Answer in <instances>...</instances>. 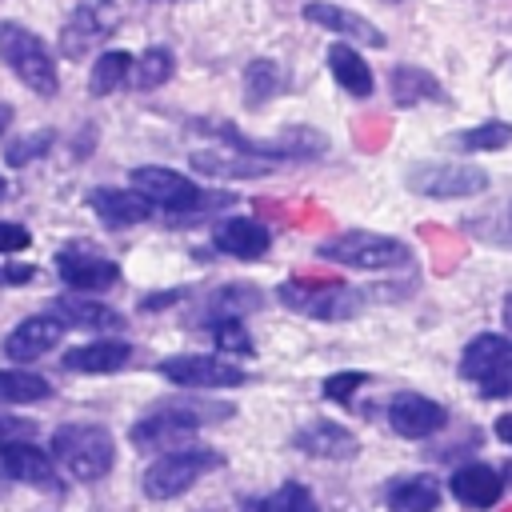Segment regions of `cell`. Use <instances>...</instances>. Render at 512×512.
<instances>
[{
	"label": "cell",
	"mask_w": 512,
	"mask_h": 512,
	"mask_svg": "<svg viewBox=\"0 0 512 512\" xmlns=\"http://www.w3.org/2000/svg\"><path fill=\"white\" fill-rule=\"evenodd\" d=\"M224 416H232V404L168 396V400H156L148 412H140V420L128 428V440L140 452H172V448H180L184 436H192L196 428L224 420Z\"/></svg>",
	"instance_id": "6da1fadb"
},
{
	"label": "cell",
	"mask_w": 512,
	"mask_h": 512,
	"mask_svg": "<svg viewBox=\"0 0 512 512\" xmlns=\"http://www.w3.org/2000/svg\"><path fill=\"white\" fill-rule=\"evenodd\" d=\"M0 60H4L8 72H12L20 84H28L36 96L52 100V96L60 92L56 56L48 52V44H44L32 28H24V24H16V20H0Z\"/></svg>",
	"instance_id": "7a4b0ae2"
},
{
	"label": "cell",
	"mask_w": 512,
	"mask_h": 512,
	"mask_svg": "<svg viewBox=\"0 0 512 512\" xmlns=\"http://www.w3.org/2000/svg\"><path fill=\"white\" fill-rule=\"evenodd\" d=\"M52 460L76 480H100L116 464L112 432L100 424H64L52 432Z\"/></svg>",
	"instance_id": "3957f363"
},
{
	"label": "cell",
	"mask_w": 512,
	"mask_h": 512,
	"mask_svg": "<svg viewBox=\"0 0 512 512\" xmlns=\"http://www.w3.org/2000/svg\"><path fill=\"white\" fill-rule=\"evenodd\" d=\"M128 184H132V192H140L152 208H164V212H172V216L200 212V208H212V204H228V196H208L196 180H188V176L176 172V168H160V164L132 168V172H128Z\"/></svg>",
	"instance_id": "277c9868"
},
{
	"label": "cell",
	"mask_w": 512,
	"mask_h": 512,
	"mask_svg": "<svg viewBox=\"0 0 512 512\" xmlns=\"http://www.w3.org/2000/svg\"><path fill=\"white\" fill-rule=\"evenodd\" d=\"M220 464H224L220 452L200 448V444H180V448L164 452L156 464L144 468L140 488H144V496H152V500H172V496L188 492L204 472H212V468H220Z\"/></svg>",
	"instance_id": "5b68a950"
},
{
	"label": "cell",
	"mask_w": 512,
	"mask_h": 512,
	"mask_svg": "<svg viewBox=\"0 0 512 512\" xmlns=\"http://www.w3.org/2000/svg\"><path fill=\"white\" fill-rule=\"evenodd\" d=\"M320 260L328 264H344V268H364V272H376V268H400L408 264V244L396 240V236H384V232H336L328 236L320 248H316Z\"/></svg>",
	"instance_id": "8992f818"
},
{
	"label": "cell",
	"mask_w": 512,
	"mask_h": 512,
	"mask_svg": "<svg viewBox=\"0 0 512 512\" xmlns=\"http://www.w3.org/2000/svg\"><path fill=\"white\" fill-rule=\"evenodd\" d=\"M460 376L480 388V396H512V340L500 332H480L460 356Z\"/></svg>",
	"instance_id": "52a82bcc"
},
{
	"label": "cell",
	"mask_w": 512,
	"mask_h": 512,
	"mask_svg": "<svg viewBox=\"0 0 512 512\" xmlns=\"http://www.w3.org/2000/svg\"><path fill=\"white\" fill-rule=\"evenodd\" d=\"M408 192L416 196H432V200H460V196H476L488 188V172L476 164H460V160H428V164H412L404 176Z\"/></svg>",
	"instance_id": "ba28073f"
},
{
	"label": "cell",
	"mask_w": 512,
	"mask_h": 512,
	"mask_svg": "<svg viewBox=\"0 0 512 512\" xmlns=\"http://www.w3.org/2000/svg\"><path fill=\"white\" fill-rule=\"evenodd\" d=\"M276 296L292 312H304L312 320H352L364 304V296L352 284H296V280H284L276 288Z\"/></svg>",
	"instance_id": "9c48e42d"
},
{
	"label": "cell",
	"mask_w": 512,
	"mask_h": 512,
	"mask_svg": "<svg viewBox=\"0 0 512 512\" xmlns=\"http://www.w3.org/2000/svg\"><path fill=\"white\" fill-rule=\"evenodd\" d=\"M168 384L176 388H192V392H208V388H236L244 384V368L228 364L220 356H168L156 368Z\"/></svg>",
	"instance_id": "30bf717a"
},
{
	"label": "cell",
	"mask_w": 512,
	"mask_h": 512,
	"mask_svg": "<svg viewBox=\"0 0 512 512\" xmlns=\"http://www.w3.org/2000/svg\"><path fill=\"white\" fill-rule=\"evenodd\" d=\"M56 272L76 292H104L120 280V264L112 256L92 252V248H64L56 256Z\"/></svg>",
	"instance_id": "8fae6325"
},
{
	"label": "cell",
	"mask_w": 512,
	"mask_h": 512,
	"mask_svg": "<svg viewBox=\"0 0 512 512\" xmlns=\"http://www.w3.org/2000/svg\"><path fill=\"white\" fill-rule=\"evenodd\" d=\"M116 12L112 4H80L64 24H60V56L68 60H80L92 52V44H100L112 28Z\"/></svg>",
	"instance_id": "7c38bea8"
},
{
	"label": "cell",
	"mask_w": 512,
	"mask_h": 512,
	"mask_svg": "<svg viewBox=\"0 0 512 512\" xmlns=\"http://www.w3.org/2000/svg\"><path fill=\"white\" fill-rule=\"evenodd\" d=\"M0 468L12 480H24L40 492H60V476H56L48 452L28 440H0Z\"/></svg>",
	"instance_id": "4fadbf2b"
},
{
	"label": "cell",
	"mask_w": 512,
	"mask_h": 512,
	"mask_svg": "<svg viewBox=\"0 0 512 512\" xmlns=\"http://www.w3.org/2000/svg\"><path fill=\"white\" fill-rule=\"evenodd\" d=\"M60 336H64V324L56 316H28L4 336V356L16 364H32V360L48 356L60 344Z\"/></svg>",
	"instance_id": "5bb4252c"
},
{
	"label": "cell",
	"mask_w": 512,
	"mask_h": 512,
	"mask_svg": "<svg viewBox=\"0 0 512 512\" xmlns=\"http://www.w3.org/2000/svg\"><path fill=\"white\" fill-rule=\"evenodd\" d=\"M304 20H312V24L328 28V32H336L340 40H360V44H368V48H384V32H380L372 20H364L360 12L340 8V4H332V0H312V4H304Z\"/></svg>",
	"instance_id": "9a60e30c"
},
{
	"label": "cell",
	"mask_w": 512,
	"mask_h": 512,
	"mask_svg": "<svg viewBox=\"0 0 512 512\" xmlns=\"http://www.w3.org/2000/svg\"><path fill=\"white\" fill-rule=\"evenodd\" d=\"M388 420H392V428H396L400 436L424 440V436H432L436 428H444V408H440L436 400L420 396V392H400V396H392V404H388Z\"/></svg>",
	"instance_id": "2e32d148"
},
{
	"label": "cell",
	"mask_w": 512,
	"mask_h": 512,
	"mask_svg": "<svg viewBox=\"0 0 512 512\" xmlns=\"http://www.w3.org/2000/svg\"><path fill=\"white\" fill-rule=\"evenodd\" d=\"M212 244L220 252H228V256L260 260L268 252V244H272V232L260 220H252V216H228V220H220L212 228Z\"/></svg>",
	"instance_id": "e0dca14e"
},
{
	"label": "cell",
	"mask_w": 512,
	"mask_h": 512,
	"mask_svg": "<svg viewBox=\"0 0 512 512\" xmlns=\"http://www.w3.org/2000/svg\"><path fill=\"white\" fill-rule=\"evenodd\" d=\"M292 444L304 456H316V460H352L356 448H360L356 436L344 424H336V420H312V424H304L292 436Z\"/></svg>",
	"instance_id": "ac0fdd59"
},
{
	"label": "cell",
	"mask_w": 512,
	"mask_h": 512,
	"mask_svg": "<svg viewBox=\"0 0 512 512\" xmlns=\"http://www.w3.org/2000/svg\"><path fill=\"white\" fill-rule=\"evenodd\" d=\"M88 208L108 228H132V224H144L152 216V204L132 188H92L88 192Z\"/></svg>",
	"instance_id": "d6986e66"
},
{
	"label": "cell",
	"mask_w": 512,
	"mask_h": 512,
	"mask_svg": "<svg viewBox=\"0 0 512 512\" xmlns=\"http://www.w3.org/2000/svg\"><path fill=\"white\" fill-rule=\"evenodd\" d=\"M388 88H392V104L396 108H412V104H428V100L432 104H448L444 84L420 64H392Z\"/></svg>",
	"instance_id": "ffe728a7"
},
{
	"label": "cell",
	"mask_w": 512,
	"mask_h": 512,
	"mask_svg": "<svg viewBox=\"0 0 512 512\" xmlns=\"http://www.w3.org/2000/svg\"><path fill=\"white\" fill-rule=\"evenodd\" d=\"M52 316H56L64 328H68V324L88 328V332H116V328H124V316H120L116 308H108V304H100V300H92V296H80V292L60 296V300L52 304Z\"/></svg>",
	"instance_id": "44dd1931"
},
{
	"label": "cell",
	"mask_w": 512,
	"mask_h": 512,
	"mask_svg": "<svg viewBox=\"0 0 512 512\" xmlns=\"http://www.w3.org/2000/svg\"><path fill=\"white\" fill-rule=\"evenodd\" d=\"M448 488H452V496H456L464 508H492V504L500 500V492H504V480H500V472L488 468V464H464V468L452 472Z\"/></svg>",
	"instance_id": "7402d4cb"
},
{
	"label": "cell",
	"mask_w": 512,
	"mask_h": 512,
	"mask_svg": "<svg viewBox=\"0 0 512 512\" xmlns=\"http://www.w3.org/2000/svg\"><path fill=\"white\" fill-rule=\"evenodd\" d=\"M196 172L204 176H216V180H256V176H268L272 172V160H260V156H244V152H192L188 156Z\"/></svg>",
	"instance_id": "603a6c76"
},
{
	"label": "cell",
	"mask_w": 512,
	"mask_h": 512,
	"mask_svg": "<svg viewBox=\"0 0 512 512\" xmlns=\"http://www.w3.org/2000/svg\"><path fill=\"white\" fill-rule=\"evenodd\" d=\"M328 72H332V80L348 92V96H356V100H368L372 96V68H368V60L352 48V44H344V40H336L332 48H328Z\"/></svg>",
	"instance_id": "cb8c5ba5"
},
{
	"label": "cell",
	"mask_w": 512,
	"mask_h": 512,
	"mask_svg": "<svg viewBox=\"0 0 512 512\" xmlns=\"http://www.w3.org/2000/svg\"><path fill=\"white\" fill-rule=\"evenodd\" d=\"M132 360V348L124 340H92L80 348L64 352V368L68 372H116Z\"/></svg>",
	"instance_id": "d4e9b609"
},
{
	"label": "cell",
	"mask_w": 512,
	"mask_h": 512,
	"mask_svg": "<svg viewBox=\"0 0 512 512\" xmlns=\"http://www.w3.org/2000/svg\"><path fill=\"white\" fill-rule=\"evenodd\" d=\"M284 88H288V72H284L280 60L256 56V60L244 64V104H248V108H264V104L276 100Z\"/></svg>",
	"instance_id": "484cf974"
},
{
	"label": "cell",
	"mask_w": 512,
	"mask_h": 512,
	"mask_svg": "<svg viewBox=\"0 0 512 512\" xmlns=\"http://www.w3.org/2000/svg\"><path fill=\"white\" fill-rule=\"evenodd\" d=\"M440 504V480L436 476H404L388 484V508L392 512H436Z\"/></svg>",
	"instance_id": "4316f807"
},
{
	"label": "cell",
	"mask_w": 512,
	"mask_h": 512,
	"mask_svg": "<svg viewBox=\"0 0 512 512\" xmlns=\"http://www.w3.org/2000/svg\"><path fill=\"white\" fill-rule=\"evenodd\" d=\"M132 72H136V56H132V52H124V48L100 52L96 64H92V76H88V92H92V96H112L116 88L128 84Z\"/></svg>",
	"instance_id": "83f0119b"
},
{
	"label": "cell",
	"mask_w": 512,
	"mask_h": 512,
	"mask_svg": "<svg viewBox=\"0 0 512 512\" xmlns=\"http://www.w3.org/2000/svg\"><path fill=\"white\" fill-rule=\"evenodd\" d=\"M448 144H452V148H464V152H496V148L512 144V124H508V120H484V124H476V128L452 132Z\"/></svg>",
	"instance_id": "f1b7e54d"
},
{
	"label": "cell",
	"mask_w": 512,
	"mask_h": 512,
	"mask_svg": "<svg viewBox=\"0 0 512 512\" xmlns=\"http://www.w3.org/2000/svg\"><path fill=\"white\" fill-rule=\"evenodd\" d=\"M48 392H52V384L36 372H20V368L0 372V404H36Z\"/></svg>",
	"instance_id": "f546056e"
},
{
	"label": "cell",
	"mask_w": 512,
	"mask_h": 512,
	"mask_svg": "<svg viewBox=\"0 0 512 512\" xmlns=\"http://www.w3.org/2000/svg\"><path fill=\"white\" fill-rule=\"evenodd\" d=\"M172 72H176V56H172L164 44H156V48H144V56L136 60L132 84H136L140 92H152V88L168 84V80H172Z\"/></svg>",
	"instance_id": "4dcf8cb0"
},
{
	"label": "cell",
	"mask_w": 512,
	"mask_h": 512,
	"mask_svg": "<svg viewBox=\"0 0 512 512\" xmlns=\"http://www.w3.org/2000/svg\"><path fill=\"white\" fill-rule=\"evenodd\" d=\"M260 304H264V296H260L252 284H228V288H220V292L212 296V308L220 312L216 320H240L244 312L260 308Z\"/></svg>",
	"instance_id": "1f68e13d"
},
{
	"label": "cell",
	"mask_w": 512,
	"mask_h": 512,
	"mask_svg": "<svg viewBox=\"0 0 512 512\" xmlns=\"http://www.w3.org/2000/svg\"><path fill=\"white\" fill-rule=\"evenodd\" d=\"M256 512H316V500L300 480H284L272 496L256 504Z\"/></svg>",
	"instance_id": "d6a6232c"
},
{
	"label": "cell",
	"mask_w": 512,
	"mask_h": 512,
	"mask_svg": "<svg viewBox=\"0 0 512 512\" xmlns=\"http://www.w3.org/2000/svg\"><path fill=\"white\" fill-rule=\"evenodd\" d=\"M48 148H52V128H36V132H28V136H16V140L8 144V152H4V160H8L12 168H24V164L40 160Z\"/></svg>",
	"instance_id": "836d02e7"
},
{
	"label": "cell",
	"mask_w": 512,
	"mask_h": 512,
	"mask_svg": "<svg viewBox=\"0 0 512 512\" xmlns=\"http://www.w3.org/2000/svg\"><path fill=\"white\" fill-rule=\"evenodd\" d=\"M212 340H216L220 352H236V356L252 352V336L240 320H212Z\"/></svg>",
	"instance_id": "e575fe53"
},
{
	"label": "cell",
	"mask_w": 512,
	"mask_h": 512,
	"mask_svg": "<svg viewBox=\"0 0 512 512\" xmlns=\"http://www.w3.org/2000/svg\"><path fill=\"white\" fill-rule=\"evenodd\" d=\"M360 384H368V376H364V372H336V376H328V380H324V396H328V400H336V404H344Z\"/></svg>",
	"instance_id": "d590c367"
},
{
	"label": "cell",
	"mask_w": 512,
	"mask_h": 512,
	"mask_svg": "<svg viewBox=\"0 0 512 512\" xmlns=\"http://www.w3.org/2000/svg\"><path fill=\"white\" fill-rule=\"evenodd\" d=\"M28 228L24 224H12V220H0V256H8V252H24L28 248Z\"/></svg>",
	"instance_id": "8d00e7d4"
},
{
	"label": "cell",
	"mask_w": 512,
	"mask_h": 512,
	"mask_svg": "<svg viewBox=\"0 0 512 512\" xmlns=\"http://www.w3.org/2000/svg\"><path fill=\"white\" fill-rule=\"evenodd\" d=\"M32 264H24V260H12V256H0V288L4 284H24V280H32Z\"/></svg>",
	"instance_id": "74e56055"
},
{
	"label": "cell",
	"mask_w": 512,
	"mask_h": 512,
	"mask_svg": "<svg viewBox=\"0 0 512 512\" xmlns=\"http://www.w3.org/2000/svg\"><path fill=\"white\" fill-rule=\"evenodd\" d=\"M496 436H500V440H504V444H512V412H508V416H500V420H496Z\"/></svg>",
	"instance_id": "f35d334b"
},
{
	"label": "cell",
	"mask_w": 512,
	"mask_h": 512,
	"mask_svg": "<svg viewBox=\"0 0 512 512\" xmlns=\"http://www.w3.org/2000/svg\"><path fill=\"white\" fill-rule=\"evenodd\" d=\"M12 116H16V112H12V104H8V100H0V132L12 124Z\"/></svg>",
	"instance_id": "ab89813d"
},
{
	"label": "cell",
	"mask_w": 512,
	"mask_h": 512,
	"mask_svg": "<svg viewBox=\"0 0 512 512\" xmlns=\"http://www.w3.org/2000/svg\"><path fill=\"white\" fill-rule=\"evenodd\" d=\"M504 324H508V328H512V296H508V300H504Z\"/></svg>",
	"instance_id": "60d3db41"
},
{
	"label": "cell",
	"mask_w": 512,
	"mask_h": 512,
	"mask_svg": "<svg viewBox=\"0 0 512 512\" xmlns=\"http://www.w3.org/2000/svg\"><path fill=\"white\" fill-rule=\"evenodd\" d=\"M4 192H8V184H4V176H0V196H4Z\"/></svg>",
	"instance_id": "b9f144b4"
},
{
	"label": "cell",
	"mask_w": 512,
	"mask_h": 512,
	"mask_svg": "<svg viewBox=\"0 0 512 512\" xmlns=\"http://www.w3.org/2000/svg\"><path fill=\"white\" fill-rule=\"evenodd\" d=\"M252 512H256V508H252Z\"/></svg>",
	"instance_id": "7bdbcfd3"
}]
</instances>
